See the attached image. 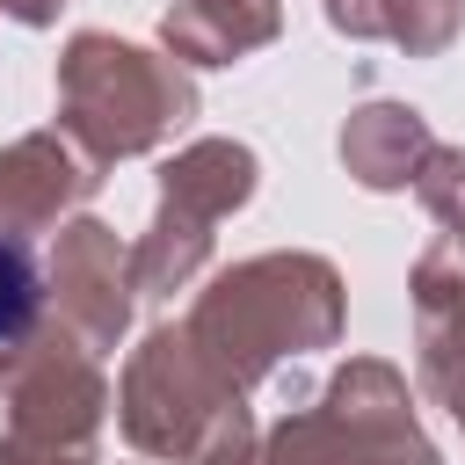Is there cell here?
<instances>
[{
	"label": "cell",
	"instance_id": "obj_1",
	"mask_svg": "<svg viewBox=\"0 0 465 465\" xmlns=\"http://www.w3.org/2000/svg\"><path fill=\"white\" fill-rule=\"evenodd\" d=\"M36 312H44V276H36V254H29L22 240H7V232H0V341L29 334V327H36Z\"/></svg>",
	"mask_w": 465,
	"mask_h": 465
}]
</instances>
